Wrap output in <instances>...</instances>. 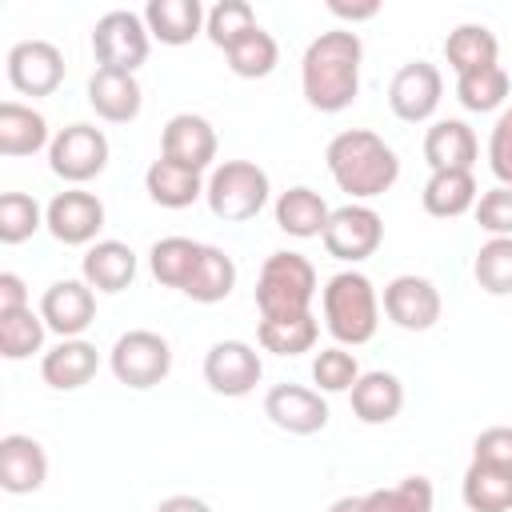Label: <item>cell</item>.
Returning <instances> with one entry per match:
<instances>
[{"mask_svg":"<svg viewBox=\"0 0 512 512\" xmlns=\"http://www.w3.org/2000/svg\"><path fill=\"white\" fill-rule=\"evenodd\" d=\"M460 500L468 504V512H512V472L472 460L460 480Z\"/></svg>","mask_w":512,"mask_h":512,"instance_id":"obj_33","label":"cell"},{"mask_svg":"<svg viewBox=\"0 0 512 512\" xmlns=\"http://www.w3.org/2000/svg\"><path fill=\"white\" fill-rule=\"evenodd\" d=\"M28 308V288L16 272H0V316L4 312H20Z\"/></svg>","mask_w":512,"mask_h":512,"instance_id":"obj_45","label":"cell"},{"mask_svg":"<svg viewBox=\"0 0 512 512\" xmlns=\"http://www.w3.org/2000/svg\"><path fill=\"white\" fill-rule=\"evenodd\" d=\"M328 512H364V496H340L328 504Z\"/></svg>","mask_w":512,"mask_h":512,"instance_id":"obj_48","label":"cell"},{"mask_svg":"<svg viewBox=\"0 0 512 512\" xmlns=\"http://www.w3.org/2000/svg\"><path fill=\"white\" fill-rule=\"evenodd\" d=\"M312 380H316V392H352V384L360 380L356 352H348L344 344L320 348L312 360Z\"/></svg>","mask_w":512,"mask_h":512,"instance_id":"obj_41","label":"cell"},{"mask_svg":"<svg viewBox=\"0 0 512 512\" xmlns=\"http://www.w3.org/2000/svg\"><path fill=\"white\" fill-rule=\"evenodd\" d=\"M216 148H220L216 128L196 112H176L160 132V156L192 172L216 168Z\"/></svg>","mask_w":512,"mask_h":512,"instance_id":"obj_16","label":"cell"},{"mask_svg":"<svg viewBox=\"0 0 512 512\" xmlns=\"http://www.w3.org/2000/svg\"><path fill=\"white\" fill-rule=\"evenodd\" d=\"M360 60L364 44L352 28L320 32L300 60V92L316 112H344L360 96Z\"/></svg>","mask_w":512,"mask_h":512,"instance_id":"obj_1","label":"cell"},{"mask_svg":"<svg viewBox=\"0 0 512 512\" xmlns=\"http://www.w3.org/2000/svg\"><path fill=\"white\" fill-rule=\"evenodd\" d=\"M44 480H48V452H44V444L24 436V432L0 436V488L8 496H28V492L44 488Z\"/></svg>","mask_w":512,"mask_h":512,"instance_id":"obj_18","label":"cell"},{"mask_svg":"<svg viewBox=\"0 0 512 512\" xmlns=\"http://www.w3.org/2000/svg\"><path fill=\"white\" fill-rule=\"evenodd\" d=\"M44 228V208L28 192L0 196V244H24Z\"/></svg>","mask_w":512,"mask_h":512,"instance_id":"obj_40","label":"cell"},{"mask_svg":"<svg viewBox=\"0 0 512 512\" xmlns=\"http://www.w3.org/2000/svg\"><path fill=\"white\" fill-rule=\"evenodd\" d=\"M8 84L20 96H52L64 84V52L52 40H20L8 48Z\"/></svg>","mask_w":512,"mask_h":512,"instance_id":"obj_13","label":"cell"},{"mask_svg":"<svg viewBox=\"0 0 512 512\" xmlns=\"http://www.w3.org/2000/svg\"><path fill=\"white\" fill-rule=\"evenodd\" d=\"M264 376L260 352L244 340H216L204 352V384L216 396H248Z\"/></svg>","mask_w":512,"mask_h":512,"instance_id":"obj_14","label":"cell"},{"mask_svg":"<svg viewBox=\"0 0 512 512\" xmlns=\"http://www.w3.org/2000/svg\"><path fill=\"white\" fill-rule=\"evenodd\" d=\"M440 96H444V76L428 60H408L404 68H396V76L388 84V108L404 124L432 120V112L440 108Z\"/></svg>","mask_w":512,"mask_h":512,"instance_id":"obj_12","label":"cell"},{"mask_svg":"<svg viewBox=\"0 0 512 512\" xmlns=\"http://www.w3.org/2000/svg\"><path fill=\"white\" fill-rule=\"evenodd\" d=\"M140 16H144L152 40H160L168 48L192 44L204 32V20H208L200 0H148V8Z\"/></svg>","mask_w":512,"mask_h":512,"instance_id":"obj_24","label":"cell"},{"mask_svg":"<svg viewBox=\"0 0 512 512\" xmlns=\"http://www.w3.org/2000/svg\"><path fill=\"white\" fill-rule=\"evenodd\" d=\"M44 332H48V324L40 312H32V304L20 312H4L0 316V356L4 360H28L32 352L44 348Z\"/></svg>","mask_w":512,"mask_h":512,"instance_id":"obj_36","label":"cell"},{"mask_svg":"<svg viewBox=\"0 0 512 512\" xmlns=\"http://www.w3.org/2000/svg\"><path fill=\"white\" fill-rule=\"evenodd\" d=\"M48 144H52V132H48L44 112H36L32 104H20V100L0 104V156L16 160V156H32Z\"/></svg>","mask_w":512,"mask_h":512,"instance_id":"obj_25","label":"cell"},{"mask_svg":"<svg viewBox=\"0 0 512 512\" xmlns=\"http://www.w3.org/2000/svg\"><path fill=\"white\" fill-rule=\"evenodd\" d=\"M108 136L96 124H68L48 144V168L64 184H88L108 168Z\"/></svg>","mask_w":512,"mask_h":512,"instance_id":"obj_8","label":"cell"},{"mask_svg":"<svg viewBox=\"0 0 512 512\" xmlns=\"http://www.w3.org/2000/svg\"><path fill=\"white\" fill-rule=\"evenodd\" d=\"M476 156L480 144L464 120H436L424 132V160L432 172H472Z\"/></svg>","mask_w":512,"mask_h":512,"instance_id":"obj_22","label":"cell"},{"mask_svg":"<svg viewBox=\"0 0 512 512\" xmlns=\"http://www.w3.org/2000/svg\"><path fill=\"white\" fill-rule=\"evenodd\" d=\"M256 340L264 352L272 356H300L312 352L320 340V324L312 312H296V316H260L256 324Z\"/></svg>","mask_w":512,"mask_h":512,"instance_id":"obj_30","label":"cell"},{"mask_svg":"<svg viewBox=\"0 0 512 512\" xmlns=\"http://www.w3.org/2000/svg\"><path fill=\"white\" fill-rule=\"evenodd\" d=\"M96 368H100V352H96V344L84 340V336L60 340L56 348H48V352L40 356V376H44V384L56 388V392H76V388H84V384L96 376Z\"/></svg>","mask_w":512,"mask_h":512,"instance_id":"obj_21","label":"cell"},{"mask_svg":"<svg viewBox=\"0 0 512 512\" xmlns=\"http://www.w3.org/2000/svg\"><path fill=\"white\" fill-rule=\"evenodd\" d=\"M232 288H236V260H232L224 248L204 244L200 264H196V272H192L184 296L196 300V304H220V300L232 296Z\"/></svg>","mask_w":512,"mask_h":512,"instance_id":"obj_32","label":"cell"},{"mask_svg":"<svg viewBox=\"0 0 512 512\" xmlns=\"http://www.w3.org/2000/svg\"><path fill=\"white\" fill-rule=\"evenodd\" d=\"M320 304H324V328L344 348L368 344L376 336V328H380V296H376L372 280L364 272H356V268L336 272L324 284Z\"/></svg>","mask_w":512,"mask_h":512,"instance_id":"obj_3","label":"cell"},{"mask_svg":"<svg viewBox=\"0 0 512 512\" xmlns=\"http://www.w3.org/2000/svg\"><path fill=\"white\" fill-rule=\"evenodd\" d=\"M488 168L492 176L512 188V108H504L492 124V136H488Z\"/></svg>","mask_w":512,"mask_h":512,"instance_id":"obj_44","label":"cell"},{"mask_svg":"<svg viewBox=\"0 0 512 512\" xmlns=\"http://www.w3.org/2000/svg\"><path fill=\"white\" fill-rule=\"evenodd\" d=\"M436 488L428 476H404L392 488L364 492V512H432Z\"/></svg>","mask_w":512,"mask_h":512,"instance_id":"obj_35","label":"cell"},{"mask_svg":"<svg viewBox=\"0 0 512 512\" xmlns=\"http://www.w3.org/2000/svg\"><path fill=\"white\" fill-rule=\"evenodd\" d=\"M252 28H256V12H252L248 0H220V4L208 8V20H204V36H208L220 52H228V48H232L236 40H244Z\"/></svg>","mask_w":512,"mask_h":512,"instance_id":"obj_39","label":"cell"},{"mask_svg":"<svg viewBox=\"0 0 512 512\" xmlns=\"http://www.w3.org/2000/svg\"><path fill=\"white\" fill-rule=\"evenodd\" d=\"M204 172H192V168H180V164H172V160H152L148 164V172H144V192H148V200L152 204H160V208H172V212H180V208H192L200 196H204Z\"/></svg>","mask_w":512,"mask_h":512,"instance_id":"obj_27","label":"cell"},{"mask_svg":"<svg viewBox=\"0 0 512 512\" xmlns=\"http://www.w3.org/2000/svg\"><path fill=\"white\" fill-rule=\"evenodd\" d=\"M200 252L204 244L200 240H188V236H164L148 248V272L156 276V284L164 288H188L196 264H200Z\"/></svg>","mask_w":512,"mask_h":512,"instance_id":"obj_31","label":"cell"},{"mask_svg":"<svg viewBox=\"0 0 512 512\" xmlns=\"http://www.w3.org/2000/svg\"><path fill=\"white\" fill-rule=\"evenodd\" d=\"M108 368L124 388H136V392L156 388L172 372V344L152 328H132V332L116 336V344L108 352Z\"/></svg>","mask_w":512,"mask_h":512,"instance_id":"obj_6","label":"cell"},{"mask_svg":"<svg viewBox=\"0 0 512 512\" xmlns=\"http://www.w3.org/2000/svg\"><path fill=\"white\" fill-rule=\"evenodd\" d=\"M444 60L456 76H468V72H480V68H492L500 60V40L492 28L484 24H460L448 32L444 40Z\"/></svg>","mask_w":512,"mask_h":512,"instance_id":"obj_28","label":"cell"},{"mask_svg":"<svg viewBox=\"0 0 512 512\" xmlns=\"http://www.w3.org/2000/svg\"><path fill=\"white\" fill-rule=\"evenodd\" d=\"M472 276L488 296H512V236H488L476 248Z\"/></svg>","mask_w":512,"mask_h":512,"instance_id":"obj_37","label":"cell"},{"mask_svg":"<svg viewBox=\"0 0 512 512\" xmlns=\"http://www.w3.org/2000/svg\"><path fill=\"white\" fill-rule=\"evenodd\" d=\"M272 212H276V228L288 232V236H296V240L324 236L328 216H332V208L324 204V196L316 188H308V184H292L288 192H280Z\"/></svg>","mask_w":512,"mask_h":512,"instance_id":"obj_26","label":"cell"},{"mask_svg":"<svg viewBox=\"0 0 512 512\" xmlns=\"http://www.w3.org/2000/svg\"><path fill=\"white\" fill-rule=\"evenodd\" d=\"M148 44H152V32L144 24L140 12H128V8H116V12H104L92 28V56H96V68H112V72H132L148 60Z\"/></svg>","mask_w":512,"mask_h":512,"instance_id":"obj_7","label":"cell"},{"mask_svg":"<svg viewBox=\"0 0 512 512\" xmlns=\"http://www.w3.org/2000/svg\"><path fill=\"white\" fill-rule=\"evenodd\" d=\"M384 316L404 328V332H428L436 328L440 312H444V300H440V288L428 280V276H416V272H404V276H392L384 284Z\"/></svg>","mask_w":512,"mask_h":512,"instance_id":"obj_10","label":"cell"},{"mask_svg":"<svg viewBox=\"0 0 512 512\" xmlns=\"http://www.w3.org/2000/svg\"><path fill=\"white\" fill-rule=\"evenodd\" d=\"M476 200H480V192H476L472 172H432L424 192H420L424 212L436 216V220H456V216L472 212Z\"/></svg>","mask_w":512,"mask_h":512,"instance_id":"obj_29","label":"cell"},{"mask_svg":"<svg viewBox=\"0 0 512 512\" xmlns=\"http://www.w3.org/2000/svg\"><path fill=\"white\" fill-rule=\"evenodd\" d=\"M328 12L348 20V24H360V20H372L380 16V4L376 0H364V4H344V0H328Z\"/></svg>","mask_w":512,"mask_h":512,"instance_id":"obj_46","label":"cell"},{"mask_svg":"<svg viewBox=\"0 0 512 512\" xmlns=\"http://www.w3.org/2000/svg\"><path fill=\"white\" fill-rule=\"evenodd\" d=\"M44 228L52 232V240L68 248H88L96 244V232L104 228V200L84 188L56 192L44 208Z\"/></svg>","mask_w":512,"mask_h":512,"instance_id":"obj_11","label":"cell"},{"mask_svg":"<svg viewBox=\"0 0 512 512\" xmlns=\"http://www.w3.org/2000/svg\"><path fill=\"white\" fill-rule=\"evenodd\" d=\"M88 104L100 120L108 124H132L140 116L144 92L140 80L132 72H112V68H96L88 76Z\"/></svg>","mask_w":512,"mask_h":512,"instance_id":"obj_20","label":"cell"},{"mask_svg":"<svg viewBox=\"0 0 512 512\" xmlns=\"http://www.w3.org/2000/svg\"><path fill=\"white\" fill-rule=\"evenodd\" d=\"M156 512H212V504H208V500H200V496L176 492V496H164V500L156 504Z\"/></svg>","mask_w":512,"mask_h":512,"instance_id":"obj_47","label":"cell"},{"mask_svg":"<svg viewBox=\"0 0 512 512\" xmlns=\"http://www.w3.org/2000/svg\"><path fill=\"white\" fill-rule=\"evenodd\" d=\"M512 92V80L500 64L492 68H480V72H468V76H456V100L468 108V112H496Z\"/></svg>","mask_w":512,"mask_h":512,"instance_id":"obj_38","label":"cell"},{"mask_svg":"<svg viewBox=\"0 0 512 512\" xmlns=\"http://www.w3.org/2000/svg\"><path fill=\"white\" fill-rule=\"evenodd\" d=\"M136 268H140V260L124 240H96L80 256V280L92 292H108V296L124 292L136 280Z\"/></svg>","mask_w":512,"mask_h":512,"instance_id":"obj_19","label":"cell"},{"mask_svg":"<svg viewBox=\"0 0 512 512\" xmlns=\"http://www.w3.org/2000/svg\"><path fill=\"white\" fill-rule=\"evenodd\" d=\"M40 316L60 340L80 336L96 320V292L84 280H52L40 296Z\"/></svg>","mask_w":512,"mask_h":512,"instance_id":"obj_17","label":"cell"},{"mask_svg":"<svg viewBox=\"0 0 512 512\" xmlns=\"http://www.w3.org/2000/svg\"><path fill=\"white\" fill-rule=\"evenodd\" d=\"M476 224L488 232V236H512V188L496 184L488 188L480 200H476Z\"/></svg>","mask_w":512,"mask_h":512,"instance_id":"obj_42","label":"cell"},{"mask_svg":"<svg viewBox=\"0 0 512 512\" xmlns=\"http://www.w3.org/2000/svg\"><path fill=\"white\" fill-rule=\"evenodd\" d=\"M472 460L512 472V424H492L472 440Z\"/></svg>","mask_w":512,"mask_h":512,"instance_id":"obj_43","label":"cell"},{"mask_svg":"<svg viewBox=\"0 0 512 512\" xmlns=\"http://www.w3.org/2000/svg\"><path fill=\"white\" fill-rule=\"evenodd\" d=\"M328 172L336 180L340 192H348L356 204L384 196L396 180H400V156L392 144H384V136L368 132V128H344L328 140Z\"/></svg>","mask_w":512,"mask_h":512,"instance_id":"obj_2","label":"cell"},{"mask_svg":"<svg viewBox=\"0 0 512 512\" xmlns=\"http://www.w3.org/2000/svg\"><path fill=\"white\" fill-rule=\"evenodd\" d=\"M224 56H228V68H232L240 80H264V76H272L276 64H280V48H276L272 32H264L260 24H256L244 40H236Z\"/></svg>","mask_w":512,"mask_h":512,"instance_id":"obj_34","label":"cell"},{"mask_svg":"<svg viewBox=\"0 0 512 512\" xmlns=\"http://www.w3.org/2000/svg\"><path fill=\"white\" fill-rule=\"evenodd\" d=\"M264 416L288 436H316L328 428V400L304 384H272L264 396Z\"/></svg>","mask_w":512,"mask_h":512,"instance_id":"obj_15","label":"cell"},{"mask_svg":"<svg viewBox=\"0 0 512 512\" xmlns=\"http://www.w3.org/2000/svg\"><path fill=\"white\" fill-rule=\"evenodd\" d=\"M320 240H324V252H328V256H336V260H344V264H360V260H368V256L380 248V240H384V220H380L376 208L352 200V204L332 208L328 228H324Z\"/></svg>","mask_w":512,"mask_h":512,"instance_id":"obj_9","label":"cell"},{"mask_svg":"<svg viewBox=\"0 0 512 512\" xmlns=\"http://www.w3.org/2000/svg\"><path fill=\"white\" fill-rule=\"evenodd\" d=\"M316 268L300 252H272L256 276V308L260 316H296L312 312L316 300Z\"/></svg>","mask_w":512,"mask_h":512,"instance_id":"obj_5","label":"cell"},{"mask_svg":"<svg viewBox=\"0 0 512 512\" xmlns=\"http://www.w3.org/2000/svg\"><path fill=\"white\" fill-rule=\"evenodd\" d=\"M268 196H272L268 172L252 160H220L208 172V184H204L208 212L224 224H244V220L260 216Z\"/></svg>","mask_w":512,"mask_h":512,"instance_id":"obj_4","label":"cell"},{"mask_svg":"<svg viewBox=\"0 0 512 512\" xmlns=\"http://www.w3.org/2000/svg\"><path fill=\"white\" fill-rule=\"evenodd\" d=\"M348 400H352V416L360 424H392L404 408V384L396 372H384V368L360 372Z\"/></svg>","mask_w":512,"mask_h":512,"instance_id":"obj_23","label":"cell"}]
</instances>
